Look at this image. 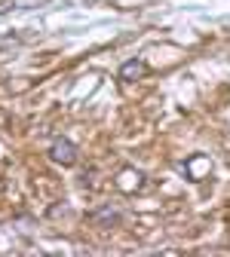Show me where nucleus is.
I'll use <instances>...</instances> for the list:
<instances>
[{"label": "nucleus", "mask_w": 230, "mask_h": 257, "mask_svg": "<svg viewBox=\"0 0 230 257\" xmlns=\"http://www.w3.org/2000/svg\"><path fill=\"white\" fill-rule=\"evenodd\" d=\"M120 74H123L126 80H129V77H135V74H144V64H141V61H132V64H126Z\"/></svg>", "instance_id": "nucleus-2"}, {"label": "nucleus", "mask_w": 230, "mask_h": 257, "mask_svg": "<svg viewBox=\"0 0 230 257\" xmlns=\"http://www.w3.org/2000/svg\"><path fill=\"white\" fill-rule=\"evenodd\" d=\"M52 156L58 159V163H71V159H74V147H71V144H64V141H58L55 150H52Z\"/></svg>", "instance_id": "nucleus-1"}]
</instances>
